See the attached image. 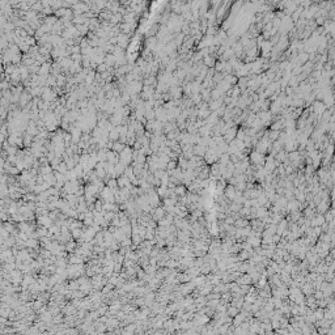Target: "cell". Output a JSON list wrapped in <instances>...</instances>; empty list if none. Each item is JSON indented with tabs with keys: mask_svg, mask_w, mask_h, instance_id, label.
I'll list each match as a JSON object with an SVG mask.
<instances>
[{
	"mask_svg": "<svg viewBox=\"0 0 335 335\" xmlns=\"http://www.w3.org/2000/svg\"><path fill=\"white\" fill-rule=\"evenodd\" d=\"M326 200V199H325ZM325 200H322L321 202V204L318 206V208H319V212H325V211H327V208H328V206H327V203H325Z\"/></svg>",
	"mask_w": 335,
	"mask_h": 335,
	"instance_id": "cell-1",
	"label": "cell"
}]
</instances>
